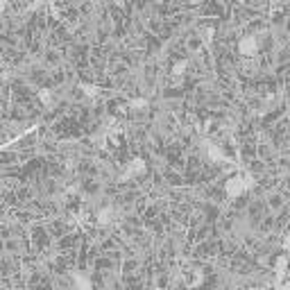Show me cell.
I'll list each match as a JSON object with an SVG mask.
<instances>
[{"label": "cell", "mask_w": 290, "mask_h": 290, "mask_svg": "<svg viewBox=\"0 0 290 290\" xmlns=\"http://www.w3.org/2000/svg\"><path fill=\"white\" fill-rule=\"evenodd\" d=\"M72 285H75L77 290H91V281H89V276H84V274L72 276Z\"/></svg>", "instance_id": "cell-1"}]
</instances>
